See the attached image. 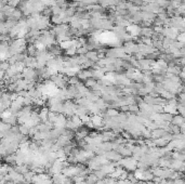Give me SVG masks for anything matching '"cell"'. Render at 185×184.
I'll return each mask as SVG.
<instances>
[{
	"label": "cell",
	"instance_id": "obj_1",
	"mask_svg": "<svg viewBox=\"0 0 185 184\" xmlns=\"http://www.w3.org/2000/svg\"><path fill=\"white\" fill-rule=\"evenodd\" d=\"M99 40L103 43H108V45H117V36L114 35L110 31H105L99 35Z\"/></svg>",
	"mask_w": 185,
	"mask_h": 184
},
{
	"label": "cell",
	"instance_id": "obj_2",
	"mask_svg": "<svg viewBox=\"0 0 185 184\" xmlns=\"http://www.w3.org/2000/svg\"><path fill=\"white\" fill-rule=\"evenodd\" d=\"M22 76L24 77V79L29 80V81H33V80L35 79V77H36V72H35L33 68L28 67V68H25V70H23Z\"/></svg>",
	"mask_w": 185,
	"mask_h": 184
},
{
	"label": "cell",
	"instance_id": "obj_3",
	"mask_svg": "<svg viewBox=\"0 0 185 184\" xmlns=\"http://www.w3.org/2000/svg\"><path fill=\"white\" fill-rule=\"evenodd\" d=\"M66 121H67V120H66L65 116H64L63 114H58V119H56V121L53 124V126L58 129H64L65 128Z\"/></svg>",
	"mask_w": 185,
	"mask_h": 184
},
{
	"label": "cell",
	"instance_id": "obj_4",
	"mask_svg": "<svg viewBox=\"0 0 185 184\" xmlns=\"http://www.w3.org/2000/svg\"><path fill=\"white\" fill-rule=\"evenodd\" d=\"M164 108V113H168V114H171V115H176L178 114V109H176V106L174 105H170V104H167L164 105L162 106Z\"/></svg>",
	"mask_w": 185,
	"mask_h": 184
},
{
	"label": "cell",
	"instance_id": "obj_5",
	"mask_svg": "<svg viewBox=\"0 0 185 184\" xmlns=\"http://www.w3.org/2000/svg\"><path fill=\"white\" fill-rule=\"evenodd\" d=\"M170 124L172 125H175V126H181L184 124V118H183V116L181 115H173V117H172V120Z\"/></svg>",
	"mask_w": 185,
	"mask_h": 184
},
{
	"label": "cell",
	"instance_id": "obj_6",
	"mask_svg": "<svg viewBox=\"0 0 185 184\" xmlns=\"http://www.w3.org/2000/svg\"><path fill=\"white\" fill-rule=\"evenodd\" d=\"M91 122L93 127H101L103 125V118L101 117V115H94L91 118Z\"/></svg>",
	"mask_w": 185,
	"mask_h": 184
},
{
	"label": "cell",
	"instance_id": "obj_7",
	"mask_svg": "<svg viewBox=\"0 0 185 184\" xmlns=\"http://www.w3.org/2000/svg\"><path fill=\"white\" fill-rule=\"evenodd\" d=\"M97 180H99V179H97V177H96L95 174H94V173H89L86 177V180H85V181H86L88 184H95L96 182H97Z\"/></svg>",
	"mask_w": 185,
	"mask_h": 184
},
{
	"label": "cell",
	"instance_id": "obj_8",
	"mask_svg": "<svg viewBox=\"0 0 185 184\" xmlns=\"http://www.w3.org/2000/svg\"><path fill=\"white\" fill-rule=\"evenodd\" d=\"M35 172L33 170H28L26 171L24 174H23V178H24V181L25 182H27V183H31V180H33V177L35 175Z\"/></svg>",
	"mask_w": 185,
	"mask_h": 184
},
{
	"label": "cell",
	"instance_id": "obj_9",
	"mask_svg": "<svg viewBox=\"0 0 185 184\" xmlns=\"http://www.w3.org/2000/svg\"><path fill=\"white\" fill-rule=\"evenodd\" d=\"M128 31H130V34L132 36H137L140 34L141 29L137 27V25H130V26H128Z\"/></svg>",
	"mask_w": 185,
	"mask_h": 184
},
{
	"label": "cell",
	"instance_id": "obj_10",
	"mask_svg": "<svg viewBox=\"0 0 185 184\" xmlns=\"http://www.w3.org/2000/svg\"><path fill=\"white\" fill-rule=\"evenodd\" d=\"M153 142H154L155 146H157V147H164V146L167 145V143L164 139H161V138H158V139H154L153 140Z\"/></svg>",
	"mask_w": 185,
	"mask_h": 184
},
{
	"label": "cell",
	"instance_id": "obj_11",
	"mask_svg": "<svg viewBox=\"0 0 185 184\" xmlns=\"http://www.w3.org/2000/svg\"><path fill=\"white\" fill-rule=\"evenodd\" d=\"M4 161H6L8 165H15V154L6 155V156H4Z\"/></svg>",
	"mask_w": 185,
	"mask_h": 184
},
{
	"label": "cell",
	"instance_id": "obj_12",
	"mask_svg": "<svg viewBox=\"0 0 185 184\" xmlns=\"http://www.w3.org/2000/svg\"><path fill=\"white\" fill-rule=\"evenodd\" d=\"M18 130H20L21 134H23V136H27L28 133H29V128H28L27 126H25L24 124H21L18 126Z\"/></svg>",
	"mask_w": 185,
	"mask_h": 184
},
{
	"label": "cell",
	"instance_id": "obj_13",
	"mask_svg": "<svg viewBox=\"0 0 185 184\" xmlns=\"http://www.w3.org/2000/svg\"><path fill=\"white\" fill-rule=\"evenodd\" d=\"M167 35H168V37H170V38H175V37L178 36L176 29H173V28L168 29V31H167Z\"/></svg>",
	"mask_w": 185,
	"mask_h": 184
},
{
	"label": "cell",
	"instance_id": "obj_14",
	"mask_svg": "<svg viewBox=\"0 0 185 184\" xmlns=\"http://www.w3.org/2000/svg\"><path fill=\"white\" fill-rule=\"evenodd\" d=\"M10 67V64L7 62L0 63V72H7V70Z\"/></svg>",
	"mask_w": 185,
	"mask_h": 184
},
{
	"label": "cell",
	"instance_id": "obj_15",
	"mask_svg": "<svg viewBox=\"0 0 185 184\" xmlns=\"http://www.w3.org/2000/svg\"><path fill=\"white\" fill-rule=\"evenodd\" d=\"M118 115V112L116 111V109H108L107 111V117H115V116H117Z\"/></svg>",
	"mask_w": 185,
	"mask_h": 184
},
{
	"label": "cell",
	"instance_id": "obj_16",
	"mask_svg": "<svg viewBox=\"0 0 185 184\" xmlns=\"http://www.w3.org/2000/svg\"><path fill=\"white\" fill-rule=\"evenodd\" d=\"M6 155V148L4 147V145L0 143V157H4Z\"/></svg>",
	"mask_w": 185,
	"mask_h": 184
},
{
	"label": "cell",
	"instance_id": "obj_17",
	"mask_svg": "<svg viewBox=\"0 0 185 184\" xmlns=\"http://www.w3.org/2000/svg\"><path fill=\"white\" fill-rule=\"evenodd\" d=\"M173 184H184V181H183V179H174Z\"/></svg>",
	"mask_w": 185,
	"mask_h": 184
},
{
	"label": "cell",
	"instance_id": "obj_18",
	"mask_svg": "<svg viewBox=\"0 0 185 184\" xmlns=\"http://www.w3.org/2000/svg\"><path fill=\"white\" fill-rule=\"evenodd\" d=\"M41 184H53V182L51 181V179H47V180H45Z\"/></svg>",
	"mask_w": 185,
	"mask_h": 184
},
{
	"label": "cell",
	"instance_id": "obj_19",
	"mask_svg": "<svg viewBox=\"0 0 185 184\" xmlns=\"http://www.w3.org/2000/svg\"><path fill=\"white\" fill-rule=\"evenodd\" d=\"M69 81H70V83H73V85H77V83H78V79H77V78H72Z\"/></svg>",
	"mask_w": 185,
	"mask_h": 184
},
{
	"label": "cell",
	"instance_id": "obj_20",
	"mask_svg": "<svg viewBox=\"0 0 185 184\" xmlns=\"http://www.w3.org/2000/svg\"><path fill=\"white\" fill-rule=\"evenodd\" d=\"M179 40H180L181 42L184 41V34H182L181 36H179Z\"/></svg>",
	"mask_w": 185,
	"mask_h": 184
},
{
	"label": "cell",
	"instance_id": "obj_21",
	"mask_svg": "<svg viewBox=\"0 0 185 184\" xmlns=\"http://www.w3.org/2000/svg\"><path fill=\"white\" fill-rule=\"evenodd\" d=\"M146 184H159V183H157V182H154V181H147V182H146Z\"/></svg>",
	"mask_w": 185,
	"mask_h": 184
},
{
	"label": "cell",
	"instance_id": "obj_22",
	"mask_svg": "<svg viewBox=\"0 0 185 184\" xmlns=\"http://www.w3.org/2000/svg\"><path fill=\"white\" fill-rule=\"evenodd\" d=\"M4 184H15V183H14L13 181H6V183Z\"/></svg>",
	"mask_w": 185,
	"mask_h": 184
}]
</instances>
